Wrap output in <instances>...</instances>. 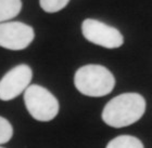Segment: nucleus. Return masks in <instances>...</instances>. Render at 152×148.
I'll return each instance as SVG.
<instances>
[{"instance_id":"obj_1","label":"nucleus","mask_w":152,"mask_h":148,"mask_svg":"<svg viewBox=\"0 0 152 148\" xmlns=\"http://www.w3.org/2000/svg\"><path fill=\"white\" fill-rule=\"evenodd\" d=\"M146 111V100L138 93H124L109 101L102 120L112 128H124L137 122Z\"/></svg>"},{"instance_id":"obj_2","label":"nucleus","mask_w":152,"mask_h":148,"mask_svg":"<svg viewBox=\"0 0 152 148\" xmlns=\"http://www.w3.org/2000/svg\"><path fill=\"white\" fill-rule=\"evenodd\" d=\"M74 84L86 96L101 97L113 91L115 79L104 66L90 64L77 69L74 76Z\"/></svg>"},{"instance_id":"obj_3","label":"nucleus","mask_w":152,"mask_h":148,"mask_svg":"<svg viewBox=\"0 0 152 148\" xmlns=\"http://www.w3.org/2000/svg\"><path fill=\"white\" fill-rule=\"evenodd\" d=\"M24 103L29 115L41 122L54 119L59 113V102L57 97L41 85L32 84L26 89Z\"/></svg>"},{"instance_id":"obj_4","label":"nucleus","mask_w":152,"mask_h":148,"mask_svg":"<svg viewBox=\"0 0 152 148\" xmlns=\"http://www.w3.org/2000/svg\"><path fill=\"white\" fill-rule=\"evenodd\" d=\"M82 32L88 41L107 49L120 48L124 42L123 36L117 28L95 19H86L83 22Z\"/></svg>"},{"instance_id":"obj_5","label":"nucleus","mask_w":152,"mask_h":148,"mask_svg":"<svg viewBox=\"0 0 152 148\" xmlns=\"http://www.w3.org/2000/svg\"><path fill=\"white\" fill-rule=\"evenodd\" d=\"M35 37L33 27L22 22L0 23V47L8 50H23Z\"/></svg>"},{"instance_id":"obj_6","label":"nucleus","mask_w":152,"mask_h":148,"mask_svg":"<svg viewBox=\"0 0 152 148\" xmlns=\"http://www.w3.org/2000/svg\"><path fill=\"white\" fill-rule=\"evenodd\" d=\"M33 77L31 67L26 64L18 65L9 70L0 80V100L11 101L29 87Z\"/></svg>"},{"instance_id":"obj_7","label":"nucleus","mask_w":152,"mask_h":148,"mask_svg":"<svg viewBox=\"0 0 152 148\" xmlns=\"http://www.w3.org/2000/svg\"><path fill=\"white\" fill-rule=\"evenodd\" d=\"M22 9L21 0H0V23L15 17Z\"/></svg>"},{"instance_id":"obj_8","label":"nucleus","mask_w":152,"mask_h":148,"mask_svg":"<svg viewBox=\"0 0 152 148\" xmlns=\"http://www.w3.org/2000/svg\"><path fill=\"white\" fill-rule=\"evenodd\" d=\"M107 148H143V145L135 136L120 135L109 142Z\"/></svg>"},{"instance_id":"obj_9","label":"nucleus","mask_w":152,"mask_h":148,"mask_svg":"<svg viewBox=\"0 0 152 148\" xmlns=\"http://www.w3.org/2000/svg\"><path fill=\"white\" fill-rule=\"evenodd\" d=\"M70 0H39L40 6L45 12L54 13L66 6Z\"/></svg>"},{"instance_id":"obj_10","label":"nucleus","mask_w":152,"mask_h":148,"mask_svg":"<svg viewBox=\"0 0 152 148\" xmlns=\"http://www.w3.org/2000/svg\"><path fill=\"white\" fill-rule=\"evenodd\" d=\"M13 135V128L11 123L3 117L0 116V145L6 144Z\"/></svg>"},{"instance_id":"obj_11","label":"nucleus","mask_w":152,"mask_h":148,"mask_svg":"<svg viewBox=\"0 0 152 148\" xmlns=\"http://www.w3.org/2000/svg\"><path fill=\"white\" fill-rule=\"evenodd\" d=\"M0 148H2V147H0Z\"/></svg>"}]
</instances>
